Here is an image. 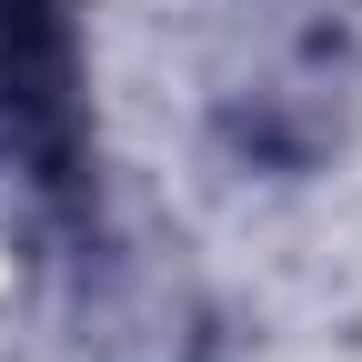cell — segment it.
Returning <instances> with one entry per match:
<instances>
[{
    "mask_svg": "<svg viewBox=\"0 0 362 362\" xmlns=\"http://www.w3.org/2000/svg\"><path fill=\"white\" fill-rule=\"evenodd\" d=\"M71 141V30L61 0H0V151L61 161Z\"/></svg>",
    "mask_w": 362,
    "mask_h": 362,
    "instance_id": "1",
    "label": "cell"
}]
</instances>
